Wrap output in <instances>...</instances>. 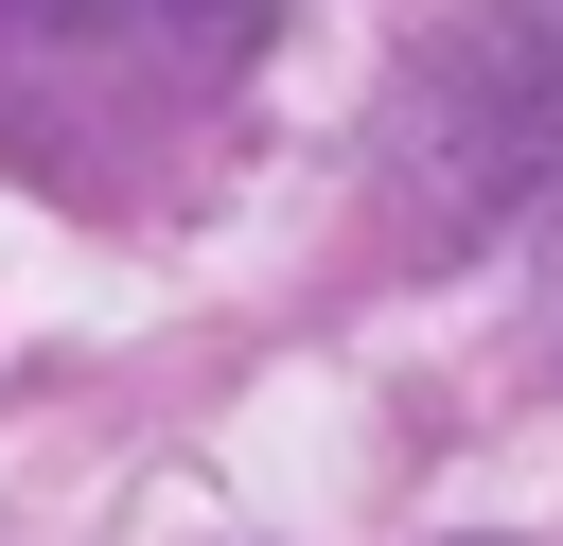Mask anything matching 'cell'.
Instances as JSON below:
<instances>
[{
  "mask_svg": "<svg viewBox=\"0 0 563 546\" xmlns=\"http://www.w3.org/2000/svg\"><path fill=\"white\" fill-rule=\"evenodd\" d=\"M264 53V0H0V141L53 176L70 88H229Z\"/></svg>",
  "mask_w": 563,
  "mask_h": 546,
  "instance_id": "6da1fadb",
  "label": "cell"
}]
</instances>
